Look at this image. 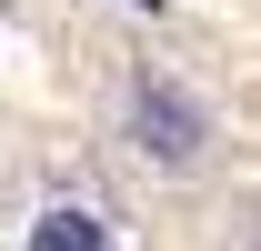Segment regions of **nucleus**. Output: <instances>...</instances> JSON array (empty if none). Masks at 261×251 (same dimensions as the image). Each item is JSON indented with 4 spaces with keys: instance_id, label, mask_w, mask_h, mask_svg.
<instances>
[{
    "instance_id": "f257e3e1",
    "label": "nucleus",
    "mask_w": 261,
    "mask_h": 251,
    "mask_svg": "<svg viewBox=\"0 0 261 251\" xmlns=\"http://www.w3.org/2000/svg\"><path fill=\"white\" fill-rule=\"evenodd\" d=\"M130 141L161 161V171H191L211 151V111H201L181 81H130Z\"/></svg>"
},
{
    "instance_id": "f03ea898",
    "label": "nucleus",
    "mask_w": 261,
    "mask_h": 251,
    "mask_svg": "<svg viewBox=\"0 0 261 251\" xmlns=\"http://www.w3.org/2000/svg\"><path fill=\"white\" fill-rule=\"evenodd\" d=\"M20 251H111V221H100L91 201H40Z\"/></svg>"
},
{
    "instance_id": "7ed1b4c3",
    "label": "nucleus",
    "mask_w": 261,
    "mask_h": 251,
    "mask_svg": "<svg viewBox=\"0 0 261 251\" xmlns=\"http://www.w3.org/2000/svg\"><path fill=\"white\" fill-rule=\"evenodd\" d=\"M141 10H161V0H141Z\"/></svg>"
}]
</instances>
